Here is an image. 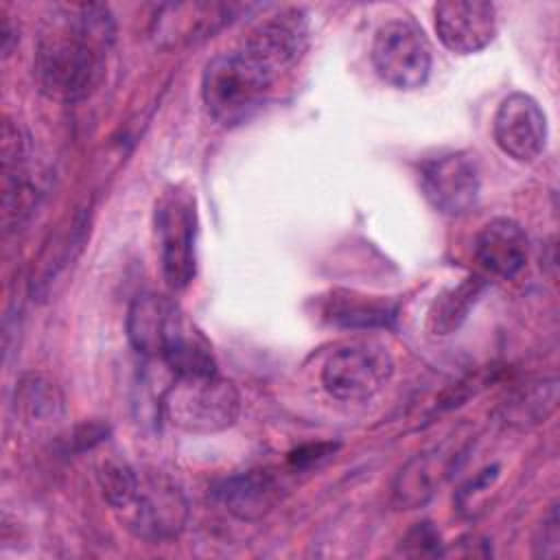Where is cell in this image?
Instances as JSON below:
<instances>
[{
    "label": "cell",
    "mask_w": 560,
    "mask_h": 560,
    "mask_svg": "<svg viewBox=\"0 0 560 560\" xmlns=\"http://www.w3.org/2000/svg\"><path fill=\"white\" fill-rule=\"evenodd\" d=\"M114 18L105 4L57 7L35 46V81L44 96L59 103L88 98L101 83L114 44Z\"/></svg>",
    "instance_id": "1"
},
{
    "label": "cell",
    "mask_w": 560,
    "mask_h": 560,
    "mask_svg": "<svg viewBox=\"0 0 560 560\" xmlns=\"http://www.w3.org/2000/svg\"><path fill=\"white\" fill-rule=\"evenodd\" d=\"M98 483L107 505L131 536L160 545L184 532L190 514L188 499L166 472L107 459L98 470Z\"/></svg>",
    "instance_id": "2"
},
{
    "label": "cell",
    "mask_w": 560,
    "mask_h": 560,
    "mask_svg": "<svg viewBox=\"0 0 560 560\" xmlns=\"http://www.w3.org/2000/svg\"><path fill=\"white\" fill-rule=\"evenodd\" d=\"M271 83L273 77L243 50L221 52L203 68L201 101L217 125L232 129L258 114Z\"/></svg>",
    "instance_id": "3"
},
{
    "label": "cell",
    "mask_w": 560,
    "mask_h": 560,
    "mask_svg": "<svg viewBox=\"0 0 560 560\" xmlns=\"http://www.w3.org/2000/svg\"><path fill=\"white\" fill-rule=\"evenodd\" d=\"M160 411L175 429L210 435L230 429L241 411V396L219 372L173 376L160 396Z\"/></svg>",
    "instance_id": "4"
},
{
    "label": "cell",
    "mask_w": 560,
    "mask_h": 560,
    "mask_svg": "<svg viewBox=\"0 0 560 560\" xmlns=\"http://www.w3.org/2000/svg\"><path fill=\"white\" fill-rule=\"evenodd\" d=\"M160 269L173 291H184L197 271V201L195 195L175 184L155 201L153 212Z\"/></svg>",
    "instance_id": "5"
},
{
    "label": "cell",
    "mask_w": 560,
    "mask_h": 560,
    "mask_svg": "<svg viewBox=\"0 0 560 560\" xmlns=\"http://www.w3.org/2000/svg\"><path fill=\"white\" fill-rule=\"evenodd\" d=\"M372 66L396 90L422 88L431 74V44L424 31L409 18L381 24L372 39Z\"/></svg>",
    "instance_id": "6"
},
{
    "label": "cell",
    "mask_w": 560,
    "mask_h": 560,
    "mask_svg": "<svg viewBox=\"0 0 560 560\" xmlns=\"http://www.w3.org/2000/svg\"><path fill=\"white\" fill-rule=\"evenodd\" d=\"M394 374V359L383 343L354 341L337 348L322 368L324 389L343 402L376 396Z\"/></svg>",
    "instance_id": "7"
},
{
    "label": "cell",
    "mask_w": 560,
    "mask_h": 560,
    "mask_svg": "<svg viewBox=\"0 0 560 560\" xmlns=\"http://www.w3.org/2000/svg\"><path fill=\"white\" fill-rule=\"evenodd\" d=\"M125 330L131 348L147 359L164 361V357L186 339L195 326L188 322L175 300L162 293H140L127 308Z\"/></svg>",
    "instance_id": "8"
},
{
    "label": "cell",
    "mask_w": 560,
    "mask_h": 560,
    "mask_svg": "<svg viewBox=\"0 0 560 560\" xmlns=\"http://www.w3.org/2000/svg\"><path fill=\"white\" fill-rule=\"evenodd\" d=\"M418 179L424 199L446 217H464L479 203V166L464 151L424 160L418 168Z\"/></svg>",
    "instance_id": "9"
},
{
    "label": "cell",
    "mask_w": 560,
    "mask_h": 560,
    "mask_svg": "<svg viewBox=\"0 0 560 560\" xmlns=\"http://www.w3.org/2000/svg\"><path fill=\"white\" fill-rule=\"evenodd\" d=\"M308 46V13L302 7H284L260 20L245 37L243 52L273 79L289 70Z\"/></svg>",
    "instance_id": "10"
},
{
    "label": "cell",
    "mask_w": 560,
    "mask_h": 560,
    "mask_svg": "<svg viewBox=\"0 0 560 560\" xmlns=\"http://www.w3.org/2000/svg\"><path fill=\"white\" fill-rule=\"evenodd\" d=\"M547 116L538 101L525 92L508 94L492 120L497 147L514 162H536L547 147Z\"/></svg>",
    "instance_id": "11"
},
{
    "label": "cell",
    "mask_w": 560,
    "mask_h": 560,
    "mask_svg": "<svg viewBox=\"0 0 560 560\" xmlns=\"http://www.w3.org/2000/svg\"><path fill=\"white\" fill-rule=\"evenodd\" d=\"M440 42L455 55H475L497 35V11L486 0H444L433 9Z\"/></svg>",
    "instance_id": "12"
},
{
    "label": "cell",
    "mask_w": 560,
    "mask_h": 560,
    "mask_svg": "<svg viewBox=\"0 0 560 560\" xmlns=\"http://www.w3.org/2000/svg\"><path fill=\"white\" fill-rule=\"evenodd\" d=\"M466 446L459 442H442L429 451L413 455L396 475L392 486L394 503L402 510L424 505L440 486L455 472Z\"/></svg>",
    "instance_id": "13"
},
{
    "label": "cell",
    "mask_w": 560,
    "mask_h": 560,
    "mask_svg": "<svg viewBox=\"0 0 560 560\" xmlns=\"http://www.w3.org/2000/svg\"><path fill=\"white\" fill-rule=\"evenodd\" d=\"M529 254V241L523 225L510 217L488 221L475 236V258L486 273L503 280L516 278Z\"/></svg>",
    "instance_id": "14"
},
{
    "label": "cell",
    "mask_w": 560,
    "mask_h": 560,
    "mask_svg": "<svg viewBox=\"0 0 560 560\" xmlns=\"http://www.w3.org/2000/svg\"><path fill=\"white\" fill-rule=\"evenodd\" d=\"M214 497L230 516L252 523L260 521L278 505L282 497V481L267 468H252L225 477L217 486Z\"/></svg>",
    "instance_id": "15"
},
{
    "label": "cell",
    "mask_w": 560,
    "mask_h": 560,
    "mask_svg": "<svg viewBox=\"0 0 560 560\" xmlns=\"http://www.w3.org/2000/svg\"><path fill=\"white\" fill-rule=\"evenodd\" d=\"M324 319L337 328L372 330L389 328L398 317V306L378 295H363L357 291H332L324 304Z\"/></svg>",
    "instance_id": "16"
},
{
    "label": "cell",
    "mask_w": 560,
    "mask_h": 560,
    "mask_svg": "<svg viewBox=\"0 0 560 560\" xmlns=\"http://www.w3.org/2000/svg\"><path fill=\"white\" fill-rule=\"evenodd\" d=\"M488 280L483 276H468L459 284L444 289L431 304L427 313V328L435 337L453 335L470 315L472 306L479 302Z\"/></svg>",
    "instance_id": "17"
},
{
    "label": "cell",
    "mask_w": 560,
    "mask_h": 560,
    "mask_svg": "<svg viewBox=\"0 0 560 560\" xmlns=\"http://www.w3.org/2000/svg\"><path fill=\"white\" fill-rule=\"evenodd\" d=\"M556 402L558 381L553 376L527 381L518 389H514L503 402V418L508 424L514 427H532L545 422L553 413Z\"/></svg>",
    "instance_id": "18"
},
{
    "label": "cell",
    "mask_w": 560,
    "mask_h": 560,
    "mask_svg": "<svg viewBox=\"0 0 560 560\" xmlns=\"http://www.w3.org/2000/svg\"><path fill=\"white\" fill-rule=\"evenodd\" d=\"M18 402L24 409V413L35 420L55 418L61 409V396L55 383L37 374H31L20 383Z\"/></svg>",
    "instance_id": "19"
},
{
    "label": "cell",
    "mask_w": 560,
    "mask_h": 560,
    "mask_svg": "<svg viewBox=\"0 0 560 560\" xmlns=\"http://www.w3.org/2000/svg\"><path fill=\"white\" fill-rule=\"evenodd\" d=\"M31 136L24 129L22 122L13 120L11 116H4L2 122V142H0V155H2V175H22L28 173L31 162Z\"/></svg>",
    "instance_id": "20"
},
{
    "label": "cell",
    "mask_w": 560,
    "mask_h": 560,
    "mask_svg": "<svg viewBox=\"0 0 560 560\" xmlns=\"http://www.w3.org/2000/svg\"><path fill=\"white\" fill-rule=\"evenodd\" d=\"M400 551H402L405 556H413V558L442 556V553H444L440 534H438V529H435L429 521L416 523V525L405 534V538L400 540Z\"/></svg>",
    "instance_id": "21"
},
{
    "label": "cell",
    "mask_w": 560,
    "mask_h": 560,
    "mask_svg": "<svg viewBox=\"0 0 560 560\" xmlns=\"http://www.w3.org/2000/svg\"><path fill=\"white\" fill-rule=\"evenodd\" d=\"M337 444L332 442H317V444H306V446H300L295 451L289 453V464L295 468V470H306L315 464H319L322 459L330 457L335 453Z\"/></svg>",
    "instance_id": "22"
},
{
    "label": "cell",
    "mask_w": 560,
    "mask_h": 560,
    "mask_svg": "<svg viewBox=\"0 0 560 560\" xmlns=\"http://www.w3.org/2000/svg\"><path fill=\"white\" fill-rule=\"evenodd\" d=\"M560 553V529H558V510L551 508L547 521L542 523L540 538L536 542V556L556 558Z\"/></svg>",
    "instance_id": "23"
},
{
    "label": "cell",
    "mask_w": 560,
    "mask_h": 560,
    "mask_svg": "<svg viewBox=\"0 0 560 560\" xmlns=\"http://www.w3.org/2000/svg\"><path fill=\"white\" fill-rule=\"evenodd\" d=\"M497 477H499V466H488V468H483L481 472H477L468 483H464V486L459 488V492H457V505H459V510H466L468 503H470V499L477 497V494H481L486 488H490Z\"/></svg>",
    "instance_id": "24"
},
{
    "label": "cell",
    "mask_w": 560,
    "mask_h": 560,
    "mask_svg": "<svg viewBox=\"0 0 560 560\" xmlns=\"http://www.w3.org/2000/svg\"><path fill=\"white\" fill-rule=\"evenodd\" d=\"M105 435H107V427L92 422V424H81V427L74 431V435L70 438V442H72L79 451H85V448H92V446L101 444V442L105 440Z\"/></svg>",
    "instance_id": "25"
},
{
    "label": "cell",
    "mask_w": 560,
    "mask_h": 560,
    "mask_svg": "<svg viewBox=\"0 0 560 560\" xmlns=\"http://www.w3.org/2000/svg\"><path fill=\"white\" fill-rule=\"evenodd\" d=\"M18 31L13 28V24H11V20L4 15V20H2V55L7 57V55H11V50H13V44L18 42V35H15Z\"/></svg>",
    "instance_id": "26"
}]
</instances>
